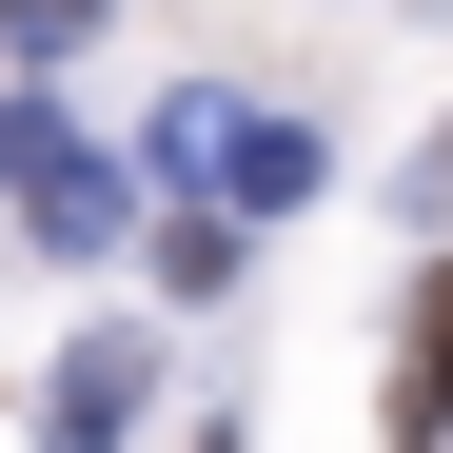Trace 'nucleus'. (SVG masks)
<instances>
[{
  "mask_svg": "<svg viewBox=\"0 0 453 453\" xmlns=\"http://www.w3.org/2000/svg\"><path fill=\"white\" fill-rule=\"evenodd\" d=\"M453 434V276H414V335H395V453Z\"/></svg>",
  "mask_w": 453,
  "mask_h": 453,
  "instance_id": "obj_4",
  "label": "nucleus"
},
{
  "mask_svg": "<svg viewBox=\"0 0 453 453\" xmlns=\"http://www.w3.org/2000/svg\"><path fill=\"white\" fill-rule=\"evenodd\" d=\"M0 40H20V59H80V40H99V0H0Z\"/></svg>",
  "mask_w": 453,
  "mask_h": 453,
  "instance_id": "obj_5",
  "label": "nucleus"
},
{
  "mask_svg": "<svg viewBox=\"0 0 453 453\" xmlns=\"http://www.w3.org/2000/svg\"><path fill=\"white\" fill-rule=\"evenodd\" d=\"M158 178H178V217H296L316 197V119L197 80V99H158Z\"/></svg>",
  "mask_w": 453,
  "mask_h": 453,
  "instance_id": "obj_1",
  "label": "nucleus"
},
{
  "mask_svg": "<svg viewBox=\"0 0 453 453\" xmlns=\"http://www.w3.org/2000/svg\"><path fill=\"white\" fill-rule=\"evenodd\" d=\"M0 197H20V237H40V257H119V158H99L59 99L0 119Z\"/></svg>",
  "mask_w": 453,
  "mask_h": 453,
  "instance_id": "obj_2",
  "label": "nucleus"
},
{
  "mask_svg": "<svg viewBox=\"0 0 453 453\" xmlns=\"http://www.w3.org/2000/svg\"><path fill=\"white\" fill-rule=\"evenodd\" d=\"M138 414H158V355H138V335H80V355H59V395H40L59 453H119Z\"/></svg>",
  "mask_w": 453,
  "mask_h": 453,
  "instance_id": "obj_3",
  "label": "nucleus"
}]
</instances>
